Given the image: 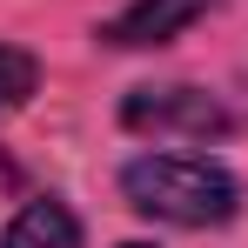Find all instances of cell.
Here are the masks:
<instances>
[{
  "mask_svg": "<svg viewBox=\"0 0 248 248\" xmlns=\"http://www.w3.org/2000/svg\"><path fill=\"white\" fill-rule=\"evenodd\" d=\"M121 195L134 215L168 228H221L242 208V181L208 155H134L121 168Z\"/></svg>",
  "mask_w": 248,
  "mask_h": 248,
  "instance_id": "cell-1",
  "label": "cell"
},
{
  "mask_svg": "<svg viewBox=\"0 0 248 248\" xmlns=\"http://www.w3.org/2000/svg\"><path fill=\"white\" fill-rule=\"evenodd\" d=\"M121 127L155 134V141H221L235 134V114L221 108V94L174 81V87H134L121 101Z\"/></svg>",
  "mask_w": 248,
  "mask_h": 248,
  "instance_id": "cell-2",
  "label": "cell"
},
{
  "mask_svg": "<svg viewBox=\"0 0 248 248\" xmlns=\"http://www.w3.org/2000/svg\"><path fill=\"white\" fill-rule=\"evenodd\" d=\"M208 7H221V0H127L121 14H108L101 20V41L108 47H161V41H174L181 27H195Z\"/></svg>",
  "mask_w": 248,
  "mask_h": 248,
  "instance_id": "cell-3",
  "label": "cell"
},
{
  "mask_svg": "<svg viewBox=\"0 0 248 248\" xmlns=\"http://www.w3.org/2000/svg\"><path fill=\"white\" fill-rule=\"evenodd\" d=\"M0 248H81V221H74V208L61 202V195H34L7 221Z\"/></svg>",
  "mask_w": 248,
  "mask_h": 248,
  "instance_id": "cell-4",
  "label": "cell"
},
{
  "mask_svg": "<svg viewBox=\"0 0 248 248\" xmlns=\"http://www.w3.org/2000/svg\"><path fill=\"white\" fill-rule=\"evenodd\" d=\"M34 87H41V61H34L27 47H7V41H0V114H14Z\"/></svg>",
  "mask_w": 248,
  "mask_h": 248,
  "instance_id": "cell-5",
  "label": "cell"
},
{
  "mask_svg": "<svg viewBox=\"0 0 248 248\" xmlns=\"http://www.w3.org/2000/svg\"><path fill=\"white\" fill-rule=\"evenodd\" d=\"M127 248H148V242H127Z\"/></svg>",
  "mask_w": 248,
  "mask_h": 248,
  "instance_id": "cell-6",
  "label": "cell"
}]
</instances>
